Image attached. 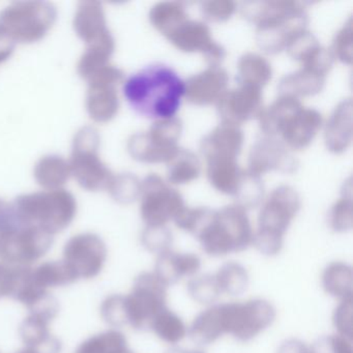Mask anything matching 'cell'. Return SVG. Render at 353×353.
<instances>
[{"mask_svg":"<svg viewBox=\"0 0 353 353\" xmlns=\"http://www.w3.org/2000/svg\"><path fill=\"white\" fill-rule=\"evenodd\" d=\"M167 177L173 185H185L199 177L201 162L194 152L179 148L176 154L167 163Z\"/></svg>","mask_w":353,"mask_h":353,"instance_id":"32","label":"cell"},{"mask_svg":"<svg viewBox=\"0 0 353 353\" xmlns=\"http://www.w3.org/2000/svg\"><path fill=\"white\" fill-rule=\"evenodd\" d=\"M166 353H205L201 350H195V349H185L181 347H172L166 351Z\"/></svg>","mask_w":353,"mask_h":353,"instance_id":"54","label":"cell"},{"mask_svg":"<svg viewBox=\"0 0 353 353\" xmlns=\"http://www.w3.org/2000/svg\"><path fill=\"white\" fill-rule=\"evenodd\" d=\"M34 176L45 190L63 189L72 176L69 161L59 154H47L37 162Z\"/></svg>","mask_w":353,"mask_h":353,"instance_id":"27","label":"cell"},{"mask_svg":"<svg viewBox=\"0 0 353 353\" xmlns=\"http://www.w3.org/2000/svg\"><path fill=\"white\" fill-rule=\"evenodd\" d=\"M243 169L236 160H214L208 162V177L214 189L226 195H234L241 183Z\"/></svg>","mask_w":353,"mask_h":353,"instance_id":"30","label":"cell"},{"mask_svg":"<svg viewBox=\"0 0 353 353\" xmlns=\"http://www.w3.org/2000/svg\"><path fill=\"white\" fill-rule=\"evenodd\" d=\"M272 76V65L261 55L245 53L237 63L239 85L253 86L261 90L270 82Z\"/></svg>","mask_w":353,"mask_h":353,"instance_id":"29","label":"cell"},{"mask_svg":"<svg viewBox=\"0 0 353 353\" xmlns=\"http://www.w3.org/2000/svg\"><path fill=\"white\" fill-rule=\"evenodd\" d=\"M183 123L177 117L154 121L150 131L136 133L128 141L130 156L146 164L168 163L179 150Z\"/></svg>","mask_w":353,"mask_h":353,"instance_id":"8","label":"cell"},{"mask_svg":"<svg viewBox=\"0 0 353 353\" xmlns=\"http://www.w3.org/2000/svg\"><path fill=\"white\" fill-rule=\"evenodd\" d=\"M63 260L77 280H90L98 276L104 268L107 247L99 235L80 233L65 243Z\"/></svg>","mask_w":353,"mask_h":353,"instance_id":"13","label":"cell"},{"mask_svg":"<svg viewBox=\"0 0 353 353\" xmlns=\"http://www.w3.org/2000/svg\"><path fill=\"white\" fill-rule=\"evenodd\" d=\"M150 330H152L161 340L168 344H176L181 342L188 334L185 322L168 307L157 315L152 321Z\"/></svg>","mask_w":353,"mask_h":353,"instance_id":"37","label":"cell"},{"mask_svg":"<svg viewBox=\"0 0 353 353\" xmlns=\"http://www.w3.org/2000/svg\"><path fill=\"white\" fill-rule=\"evenodd\" d=\"M13 204L26 224L40 227L53 236L68 228L77 214L76 198L65 189L23 194Z\"/></svg>","mask_w":353,"mask_h":353,"instance_id":"3","label":"cell"},{"mask_svg":"<svg viewBox=\"0 0 353 353\" xmlns=\"http://www.w3.org/2000/svg\"><path fill=\"white\" fill-rule=\"evenodd\" d=\"M101 316L107 324L113 327L128 325L125 295L112 294L107 297L101 305Z\"/></svg>","mask_w":353,"mask_h":353,"instance_id":"44","label":"cell"},{"mask_svg":"<svg viewBox=\"0 0 353 353\" xmlns=\"http://www.w3.org/2000/svg\"><path fill=\"white\" fill-rule=\"evenodd\" d=\"M241 13L256 24V42L268 54L286 50L290 41L307 30L309 17L305 7L296 1H245Z\"/></svg>","mask_w":353,"mask_h":353,"instance_id":"2","label":"cell"},{"mask_svg":"<svg viewBox=\"0 0 353 353\" xmlns=\"http://www.w3.org/2000/svg\"><path fill=\"white\" fill-rule=\"evenodd\" d=\"M187 19L189 16L185 6L175 1L157 3L150 12V23L165 38Z\"/></svg>","mask_w":353,"mask_h":353,"instance_id":"34","label":"cell"},{"mask_svg":"<svg viewBox=\"0 0 353 353\" xmlns=\"http://www.w3.org/2000/svg\"><path fill=\"white\" fill-rule=\"evenodd\" d=\"M299 99L289 96H280L268 109L260 114V129L265 136L276 137L280 135L286 123L303 109Z\"/></svg>","mask_w":353,"mask_h":353,"instance_id":"25","label":"cell"},{"mask_svg":"<svg viewBox=\"0 0 353 353\" xmlns=\"http://www.w3.org/2000/svg\"><path fill=\"white\" fill-rule=\"evenodd\" d=\"M23 223L16 212L13 202L10 203L0 198V234L12 230Z\"/></svg>","mask_w":353,"mask_h":353,"instance_id":"50","label":"cell"},{"mask_svg":"<svg viewBox=\"0 0 353 353\" xmlns=\"http://www.w3.org/2000/svg\"><path fill=\"white\" fill-rule=\"evenodd\" d=\"M16 45L3 30H0V63H5L13 55Z\"/></svg>","mask_w":353,"mask_h":353,"instance_id":"52","label":"cell"},{"mask_svg":"<svg viewBox=\"0 0 353 353\" xmlns=\"http://www.w3.org/2000/svg\"><path fill=\"white\" fill-rule=\"evenodd\" d=\"M107 191L119 203H133L141 195V181L132 173L113 175Z\"/></svg>","mask_w":353,"mask_h":353,"instance_id":"40","label":"cell"},{"mask_svg":"<svg viewBox=\"0 0 353 353\" xmlns=\"http://www.w3.org/2000/svg\"><path fill=\"white\" fill-rule=\"evenodd\" d=\"M321 125L322 117L317 110L303 108L291 117L280 135L289 150H301L310 145Z\"/></svg>","mask_w":353,"mask_h":353,"instance_id":"22","label":"cell"},{"mask_svg":"<svg viewBox=\"0 0 353 353\" xmlns=\"http://www.w3.org/2000/svg\"><path fill=\"white\" fill-rule=\"evenodd\" d=\"M32 274L36 284L48 291L50 288L68 286L78 281L63 260L44 262L32 268Z\"/></svg>","mask_w":353,"mask_h":353,"instance_id":"33","label":"cell"},{"mask_svg":"<svg viewBox=\"0 0 353 353\" xmlns=\"http://www.w3.org/2000/svg\"><path fill=\"white\" fill-rule=\"evenodd\" d=\"M16 353H36L34 351L30 350V349L26 348V347H24L23 349H21V350L18 351V352Z\"/></svg>","mask_w":353,"mask_h":353,"instance_id":"55","label":"cell"},{"mask_svg":"<svg viewBox=\"0 0 353 353\" xmlns=\"http://www.w3.org/2000/svg\"><path fill=\"white\" fill-rule=\"evenodd\" d=\"M326 148L332 154H342L352 141V100L339 103L328 119L324 133Z\"/></svg>","mask_w":353,"mask_h":353,"instance_id":"23","label":"cell"},{"mask_svg":"<svg viewBox=\"0 0 353 353\" xmlns=\"http://www.w3.org/2000/svg\"><path fill=\"white\" fill-rule=\"evenodd\" d=\"M204 19L212 23L226 22L236 11V3L229 0H212L200 3Z\"/></svg>","mask_w":353,"mask_h":353,"instance_id":"47","label":"cell"},{"mask_svg":"<svg viewBox=\"0 0 353 353\" xmlns=\"http://www.w3.org/2000/svg\"><path fill=\"white\" fill-rule=\"evenodd\" d=\"M322 287L327 294L340 301L352 297V268L342 261L328 264L322 274Z\"/></svg>","mask_w":353,"mask_h":353,"instance_id":"31","label":"cell"},{"mask_svg":"<svg viewBox=\"0 0 353 353\" xmlns=\"http://www.w3.org/2000/svg\"><path fill=\"white\" fill-rule=\"evenodd\" d=\"M321 45L317 38L309 30H303L294 37L287 46L286 51L291 59L303 63L309 59Z\"/></svg>","mask_w":353,"mask_h":353,"instance_id":"45","label":"cell"},{"mask_svg":"<svg viewBox=\"0 0 353 353\" xmlns=\"http://www.w3.org/2000/svg\"><path fill=\"white\" fill-rule=\"evenodd\" d=\"M54 236L23 223L0 234V260L11 266H32L52 248Z\"/></svg>","mask_w":353,"mask_h":353,"instance_id":"11","label":"cell"},{"mask_svg":"<svg viewBox=\"0 0 353 353\" xmlns=\"http://www.w3.org/2000/svg\"><path fill=\"white\" fill-rule=\"evenodd\" d=\"M73 26L86 47L115 43L107 26L104 8L99 1H81L76 10Z\"/></svg>","mask_w":353,"mask_h":353,"instance_id":"18","label":"cell"},{"mask_svg":"<svg viewBox=\"0 0 353 353\" xmlns=\"http://www.w3.org/2000/svg\"><path fill=\"white\" fill-rule=\"evenodd\" d=\"M51 321L30 314L20 326V336L26 348L36 353H61V343L51 334Z\"/></svg>","mask_w":353,"mask_h":353,"instance_id":"24","label":"cell"},{"mask_svg":"<svg viewBox=\"0 0 353 353\" xmlns=\"http://www.w3.org/2000/svg\"><path fill=\"white\" fill-rule=\"evenodd\" d=\"M214 214V210L208 208H185L173 221L179 229L197 239L210 224Z\"/></svg>","mask_w":353,"mask_h":353,"instance_id":"41","label":"cell"},{"mask_svg":"<svg viewBox=\"0 0 353 353\" xmlns=\"http://www.w3.org/2000/svg\"><path fill=\"white\" fill-rule=\"evenodd\" d=\"M243 136L241 128L221 123L210 134L204 136L200 150L206 161L237 160L243 150Z\"/></svg>","mask_w":353,"mask_h":353,"instance_id":"20","label":"cell"},{"mask_svg":"<svg viewBox=\"0 0 353 353\" xmlns=\"http://www.w3.org/2000/svg\"><path fill=\"white\" fill-rule=\"evenodd\" d=\"M201 268V259L193 253H177L172 250L159 254L154 274L167 287L176 284L185 276H194Z\"/></svg>","mask_w":353,"mask_h":353,"instance_id":"21","label":"cell"},{"mask_svg":"<svg viewBox=\"0 0 353 353\" xmlns=\"http://www.w3.org/2000/svg\"><path fill=\"white\" fill-rule=\"evenodd\" d=\"M123 90L137 114L159 121L176 115L185 97V82L174 70L156 63L128 78Z\"/></svg>","mask_w":353,"mask_h":353,"instance_id":"1","label":"cell"},{"mask_svg":"<svg viewBox=\"0 0 353 353\" xmlns=\"http://www.w3.org/2000/svg\"><path fill=\"white\" fill-rule=\"evenodd\" d=\"M75 353H134L128 347L123 332L117 330H107L94 334L82 342Z\"/></svg>","mask_w":353,"mask_h":353,"instance_id":"35","label":"cell"},{"mask_svg":"<svg viewBox=\"0 0 353 353\" xmlns=\"http://www.w3.org/2000/svg\"><path fill=\"white\" fill-rule=\"evenodd\" d=\"M278 353H311V349L299 339H289L281 345Z\"/></svg>","mask_w":353,"mask_h":353,"instance_id":"53","label":"cell"},{"mask_svg":"<svg viewBox=\"0 0 353 353\" xmlns=\"http://www.w3.org/2000/svg\"><path fill=\"white\" fill-rule=\"evenodd\" d=\"M123 79L121 75H108L88 82L86 110L92 121L105 123L117 117L119 110L117 86Z\"/></svg>","mask_w":353,"mask_h":353,"instance_id":"17","label":"cell"},{"mask_svg":"<svg viewBox=\"0 0 353 353\" xmlns=\"http://www.w3.org/2000/svg\"><path fill=\"white\" fill-rule=\"evenodd\" d=\"M13 281L14 266L0 260V299L11 296Z\"/></svg>","mask_w":353,"mask_h":353,"instance_id":"51","label":"cell"},{"mask_svg":"<svg viewBox=\"0 0 353 353\" xmlns=\"http://www.w3.org/2000/svg\"><path fill=\"white\" fill-rule=\"evenodd\" d=\"M221 292L231 296H239L247 290L249 286V274L247 270L237 262H227L221 266L214 274Z\"/></svg>","mask_w":353,"mask_h":353,"instance_id":"36","label":"cell"},{"mask_svg":"<svg viewBox=\"0 0 353 353\" xmlns=\"http://www.w3.org/2000/svg\"><path fill=\"white\" fill-rule=\"evenodd\" d=\"M220 310L225 334H232L239 342L253 340L272 325L276 315L274 305L262 299L223 303Z\"/></svg>","mask_w":353,"mask_h":353,"instance_id":"10","label":"cell"},{"mask_svg":"<svg viewBox=\"0 0 353 353\" xmlns=\"http://www.w3.org/2000/svg\"><path fill=\"white\" fill-rule=\"evenodd\" d=\"M352 185L351 179L344 185L342 197L330 208L327 214L328 226L334 232H347L353 226Z\"/></svg>","mask_w":353,"mask_h":353,"instance_id":"38","label":"cell"},{"mask_svg":"<svg viewBox=\"0 0 353 353\" xmlns=\"http://www.w3.org/2000/svg\"><path fill=\"white\" fill-rule=\"evenodd\" d=\"M326 76L301 67L299 71L288 74L281 79L278 90L280 96L293 98L313 97L321 92Z\"/></svg>","mask_w":353,"mask_h":353,"instance_id":"26","label":"cell"},{"mask_svg":"<svg viewBox=\"0 0 353 353\" xmlns=\"http://www.w3.org/2000/svg\"><path fill=\"white\" fill-rule=\"evenodd\" d=\"M167 288L154 272L138 274L131 292L125 295L128 325L140 332L150 330L154 318L167 307Z\"/></svg>","mask_w":353,"mask_h":353,"instance_id":"9","label":"cell"},{"mask_svg":"<svg viewBox=\"0 0 353 353\" xmlns=\"http://www.w3.org/2000/svg\"><path fill=\"white\" fill-rule=\"evenodd\" d=\"M297 167L296 159L279 138L264 136L252 146L248 171L257 176L261 177L270 171L291 174L296 171Z\"/></svg>","mask_w":353,"mask_h":353,"instance_id":"15","label":"cell"},{"mask_svg":"<svg viewBox=\"0 0 353 353\" xmlns=\"http://www.w3.org/2000/svg\"><path fill=\"white\" fill-rule=\"evenodd\" d=\"M216 104L222 123L237 127L259 119L263 111L261 90L253 86L239 85L234 90H226Z\"/></svg>","mask_w":353,"mask_h":353,"instance_id":"16","label":"cell"},{"mask_svg":"<svg viewBox=\"0 0 353 353\" xmlns=\"http://www.w3.org/2000/svg\"><path fill=\"white\" fill-rule=\"evenodd\" d=\"M253 236L247 210L234 204L214 210L212 221L197 239L208 255L220 257L245 251L253 245Z\"/></svg>","mask_w":353,"mask_h":353,"instance_id":"5","label":"cell"},{"mask_svg":"<svg viewBox=\"0 0 353 353\" xmlns=\"http://www.w3.org/2000/svg\"><path fill=\"white\" fill-rule=\"evenodd\" d=\"M301 198L293 188L281 185L268 196L258 216L253 245L260 253L274 256L284 245V235L301 208Z\"/></svg>","mask_w":353,"mask_h":353,"instance_id":"4","label":"cell"},{"mask_svg":"<svg viewBox=\"0 0 353 353\" xmlns=\"http://www.w3.org/2000/svg\"><path fill=\"white\" fill-rule=\"evenodd\" d=\"M352 301V297L341 301L336 309L334 310V316H332V323L338 330V334L348 339V340H352L353 334Z\"/></svg>","mask_w":353,"mask_h":353,"instance_id":"48","label":"cell"},{"mask_svg":"<svg viewBox=\"0 0 353 353\" xmlns=\"http://www.w3.org/2000/svg\"><path fill=\"white\" fill-rule=\"evenodd\" d=\"M330 51H332L334 59H338L341 63L351 65V61H352V17H349L346 23L334 37Z\"/></svg>","mask_w":353,"mask_h":353,"instance_id":"46","label":"cell"},{"mask_svg":"<svg viewBox=\"0 0 353 353\" xmlns=\"http://www.w3.org/2000/svg\"><path fill=\"white\" fill-rule=\"evenodd\" d=\"M310 349L311 353H353L351 340L340 334L321 336Z\"/></svg>","mask_w":353,"mask_h":353,"instance_id":"49","label":"cell"},{"mask_svg":"<svg viewBox=\"0 0 353 353\" xmlns=\"http://www.w3.org/2000/svg\"><path fill=\"white\" fill-rule=\"evenodd\" d=\"M188 292L190 296L202 305H210L218 301L222 294L214 274H205L194 276L188 282Z\"/></svg>","mask_w":353,"mask_h":353,"instance_id":"42","label":"cell"},{"mask_svg":"<svg viewBox=\"0 0 353 353\" xmlns=\"http://www.w3.org/2000/svg\"><path fill=\"white\" fill-rule=\"evenodd\" d=\"M264 187L261 177L243 170L241 183L237 187L233 198L236 201V205L245 210L257 208L263 201Z\"/></svg>","mask_w":353,"mask_h":353,"instance_id":"39","label":"cell"},{"mask_svg":"<svg viewBox=\"0 0 353 353\" xmlns=\"http://www.w3.org/2000/svg\"><path fill=\"white\" fill-rule=\"evenodd\" d=\"M57 19L53 3L16 1L0 12V30L16 44H34L47 36Z\"/></svg>","mask_w":353,"mask_h":353,"instance_id":"6","label":"cell"},{"mask_svg":"<svg viewBox=\"0 0 353 353\" xmlns=\"http://www.w3.org/2000/svg\"><path fill=\"white\" fill-rule=\"evenodd\" d=\"M141 243L148 251L159 255L171 250L172 233L167 226H146L142 231Z\"/></svg>","mask_w":353,"mask_h":353,"instance_id":"43","label":"cell"},{"mask_svg":"<svg viewBox=\"0 0 353 353\" xmlns=\"http://www.w3.org/2000/svg\"><path fill=\"white\" fill-rule=\"evenodd\" d=\"M140 214L146 226H166L185 208L183 196L162 177L150 174L141 183Z\"/></svg>","mask_w":353,"mask_h":353,"instance_id":"12","label":"cell"},{"mask_svg":"<svg viewBox=\"0 0 353 353\" xmlns=\"http://www.w3.org/2000/svg\"><path fill=\"white\" fill-rule=\"evenodd\" d=\"M229 76L222 67H208L185 82V98L195 106L216 104L227 90Z\"/></svg>","mask_w":353,"mask_h":353,"instance_id":"19","label":"cell"},{"mask_svg":"<svg viewBox=\"0 0 353 353\" xmlns=\"http://www.w3.org/2000/svg\"><path fill=\"white\" fill-rule=\"evenodd\" d=\"M166 39L183 52L201 53L210 67H220L226 57L224 47L214 41L210 28L203 22L187 19Z\"/></svg>","mask_w":353,"mask_h":353,"instance_id":"14","label":"cell"},{"mask_svg":"<svg viewBox=\"0 0 353 353\" xmlns=\"http://www.w3.org/2000/svg\"><path fill=\"white\" fill-rule=\"evenodd\" d=\"M100 146V133L92 125L82 127L74 136L69 161L71 174L80 187L90 192L108 189L114 175L101 160Z\"/></svg>","mask_w":353,"mask_h":353,"instance_id":"7","label":"cell"},{"mask_svg":"<svg viewBox=\"0 0 353 353\" xmlns=\"http://www.w3.org/2000/svg\"><path fill=\"white\" fill-rule=\"evenodd\" d=\"M189 336L200 346L212 344L225 334L220 305H214L201 312L192 322Z\"/></svg>","mask_w":353,"mask_h":353,"instance_id":"28","label":"cell"}]
</instances>
